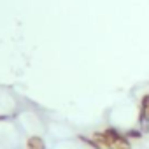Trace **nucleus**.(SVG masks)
Listing matches in <instances>:
<instances>
[{"label":"nucleus","mask_w":149,"mask_h":149,"mask_svg":"<svg viewBox=\"0 0 149 149\" xmlns=\"http://www.w3.org/2000/svg\"><path fill=\"white\" fill-rule=\"evenodd\" d=\"M26 146H28V149H46V144H44V140L40 139V137H30L28 139V142H26Z\"/></svg>","instance_id":"2"},{"label":"nucleus","mask_w":149,"mask_h":149,"mask_svg":"<svg viewBox=\"0 0 149 149\" xmlns=\"http://www.w3.org/2000/svg\"><path fill=\"white\" fill-rule=\"evenodd\" d=\"M139 125H140L142 132H149V95H144L142 100H140Z\"/></svg>","instance_id":"1"},{"label":"nucleus","mask_w":149,"mask_h":149,"mask_svg":"<svg viewBox=\"0 0 149 149\" xmlns=\"http://www.w3.org/2000/svg\"><path fill=\"white\" fill-rule=\"evenodd\" d=\"M126 137L128 139H140L142 137V132L140 130H128L126 132Z\"/></svg>","instance_id":"3"}]
</instances>
